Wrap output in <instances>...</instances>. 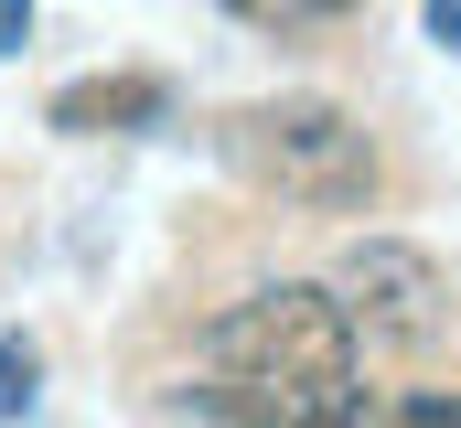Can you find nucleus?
Returning <instances> with one entry per match:
<instances>
[{
  "label": "nucleus",
  "mask_w": 461,
  "mask_h": 428,
  "mask_svg": "<svg viewBox=\"0 0 461 428\" xmlns=\"http://www.w3.org/2000/svg\"><path fill=\"white\" fill-rule=\"evenodd\" d=\"M204 364L226 375L236 418H375L354 397L365 332L344 321L333 279H268L204 321Z\"/></svg>",
  "instance_id": "f257e3e1"
},
{
  "label": "nucleus",
  "mask_w": 461,
  "mask_h": 428,
  "mask_svg": "<svg viewBox=\"0 0 461 428\" xmlns=\"http://www.w3.org/2000/svg\"><path fill=\"white\" fill-rule=\"evenodd\" d=\"M226 161L258 193H279V204H301V214H354V204H375V183H386L375 129H365L354 107H333V97L236 107L226 118Z\"/></svg>",
  "instance_id": "f03ea898"
},
{
  "label": "nucleus",
  "mask_w": 461,
  "mask_h": 428,
  "mask_svg": "<svg viewBox=\"0 0 461 428\" xmlns=\"http://www.w3.org/2000/svg\"><path fill=\"white\" fill-rule=\"evenodd\" d=\"M333 300L375 353H429L451 332V268L408 236H354L333 257Z\"/></svg>",
  "instance_id": "7ed1b4c3"
},
{
  "label": "nucleus",
  "mask_w": 461,
  "mask_h": 428,
  "mask_svg": "<svg viewBox=\"0 0 461 428\" xmlns=\"http://www.w3.org/2000/svg\"><path fill=\"white\" fill-rule=\"evenodd\" d=\"M97 118H161V86L150 76H118V86H65L54 97V129H97Z\"/></svg>",
  "instance_id": "20e7f679"
},
{
  "label": "nucleus",
  "mask_w": 461,
  "mask_h": 428,
  "mask_svg": "<svg viewBox=\"0 0 461 428\" xmlns=\"http://www.w3.org/2000/svg\"><path fill=\"white\" fill-rule=\"evenodd\" d=\"M32 407V343H0V418Z\"/></svg>",
  "instance_id": "39448f33"
},
{
  "label": "nucleus",
  "mask_w": 461,
  "mask_h": 428,
  "mask_svg": "<svg viewBox=\"0 0 461 428\" xmlns=\"http://www.w3.org/2000/svg\"><path fill=\"white\" fill-rule=\"evenodd\" d=\"M22 32H32V0H0V54H22Z\"/></svg>",
  "instance_id": "423d86ee"
},
{
  "label": "nucleus",
  "mask_w": 461,
  "mask_h": 428,
  "mask_svg": "<svg viewBox=\"0 0 461 428\" xmlns=\"http://www.w3.org/2000/svg\"><path fill=\"white\" fill-rule=\"evenodd\" d=\"M429 32H440V43H461V0H429Z\"/></svg>",
  "instance_id": "0eeeda50"
},
{
  "label": "nucleus",
  "mask_w": 461,
  "mask_h": 428,
  "mask_svg": "<svg viewBox=\"0 0 461 428\" xmlns=\"http://www.w3.org/2000/svg\"><path fill=\"white\" fill-rule=\"evenodd\" d=\"M268 11H344V0H268Z\"/></svg>",
  "instance_id": "6e6552de"
}]
</instances>
